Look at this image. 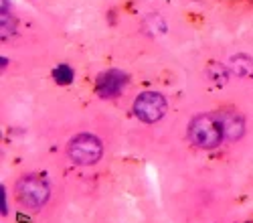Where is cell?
Masks as SVG:
<instances>
[{
    "mask_svg": "<svg viewBox=\"0 0 253 223\" xmlns=\"http://www.w3.org/2000/svg\"><path fill=\"white\" fill-rule=\"evenodd\" d=\"M223 126L217 118V114H201L193 118L191 126H188V138L195 146L211 150L217 148L223 140Z\"/></svg>",
    "mask_w": 253,
    "mask_h": 223,
    "instance_id": "cell-1",
    "label": "cell"
},
{
    "mask_svg": "<svg viewBox=\"0 0 253 223\" xmlns=\"http://www.w3.org/2000/svg\"><path fill=\"white\" fill-rule=\"evenodd\" d=\"M16 199L20 205H25L27 209H41L49 201L51 189L47 185V180L39 175H27L16 182Z\"/></svg>",
    "mask_w": 253,
    "mask_h": 223,
    "instance_id": "cell-2",
    "label": "cell"
},
{
    "mask_svg": "<svg viewBox=\"0 0 253 223\" xmlns=\"http://www.w3.org/2000/svg\"><path fill=\"white\" fill-rule=\"evenodd\" d=\"M67 154L75 165H81V167L95 165L103 154L101 140L95 138L93 134H79V136L71 138L69 146H67Z\"/></svg>",
    "mask_w": 253,
    "mask_h": 223,
    "instance_id": "cell-3",
    "label": "cell"
},
{
    "mask_svg": "<svg viewBox=\"0 0 253 223\" xmlns=\"http://www.w3.org/2000/svg\"><path fill=\"white\" fill-rule=\"evenodd\" d=\"M134 114L146 124L158 122L166 114V99L158 91H144L134 101Z\"/></svg>",
    "mask_w": 253,
    "mask_h": 223,
    "instance_id": "cell-4",
    "label": "cell"
},
{
    "mask_svg": "<svg viewBox=\"0 0 253 223\" xmlns=\"http://www.w3.org/2000/svg\"><path fill=\"white\" fill-rule=\"evenodd\" d=\"M128 84V75L120 69H108L97 75L95 81V91L99 97L108 99V97H116Z\"/></svg>",
    "mask_w": 253,
    "mask_h": 223,
    "instance_id": "cell-5",
    "label": "cell"
},
{
    "mask_svg": "<svg viewBox=\"0 0 253 223\" xmlns=\"http://www.w3.org/2000/svg\"><path fill=\"white\" fill-rule=\"evenodd\" d=\"M221 126H223V134L227 140H239L245 132V122L241 118L239 112L235 110H223L217 114Z\"/></svg>",
    "mask_w": 253,
    "mask_h": 223,
    "instance_id": "cell-6",
    "label": "cell"
},
{
    "mask_svg": "<svg viewBox=\"0 0 253 223\" xmlns=\"http://www.w3.org/2000/svg\"><path fill=\"white\" fill-rule=\"evenodd\" d=\"M231 69L235 71V75H241V77L251 75L253 73V61L245 55H237V57L231 59Z\"/></svg>",
    "mask_w": 253,
    "mask_h": 223,
    "instance_id": "cell-7",
    "label": "cell"
},
{
    "mask_svg": "<svg viewBox=\"0 0 253 223\" xmlns=\"http://www.w3.org/2000/svg\"><path fill=\"white\" fill-rule=\"evenodd\" d=\"M53 77H55V81L59 86H67V84H71L73 81V77H75V73H73V69L69 67V65H59V67H55V71H53Z\"/></svg>",
    "mask_w": 253,
    "mask_h": 223,
    "instance_id": "cell-8",
    "label": "cell"
},
{
    "mask_svg": "<svg viewBox=\"0 0 253 223\" xmlns=\"http://www.w3.org/2000/svg\"><path fill=\"white\" fill-rule=\"evenodd\" d=\"M0 203H2V215H8V207H6V189L0 187Z\"/></svg>",
    "mask_w": 253,
    "mask_h": 223,
    "instance_id": "cell-9",
    "label": "cell"
}]
</instances>
